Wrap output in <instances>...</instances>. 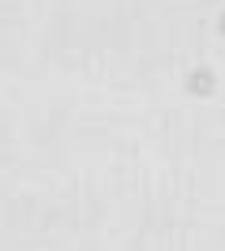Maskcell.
I'll return each mask as SVG.
<instances>
[{"label": "cell", "mask_w": 225, "mask_h": 251, "mask_svg": "<svg viewBox=\"0 0 225 251\" xmlns=\"http://www.w3.org/2000/svg\"><path fill=\"white\" fill-rule=\"evenodd\" d=\"M192 86H195V90H210V86H214V79L199 72V75H195V79H192Z\"/></svg>", "instance_id": "1"}, {"label": "cell", "mask_w": 225, "mask_h": 251, "mask_svg": "<svg viewBox=\"0 0 225 251\" xmlns=\"http://www.w3.org/2000/svg\"><path fill=\"white\" fill-rule=\"evenodd\" d=\"M222 34H225V15H222Z\"/></svg>", "instance_id": "2"}]
</instances>
